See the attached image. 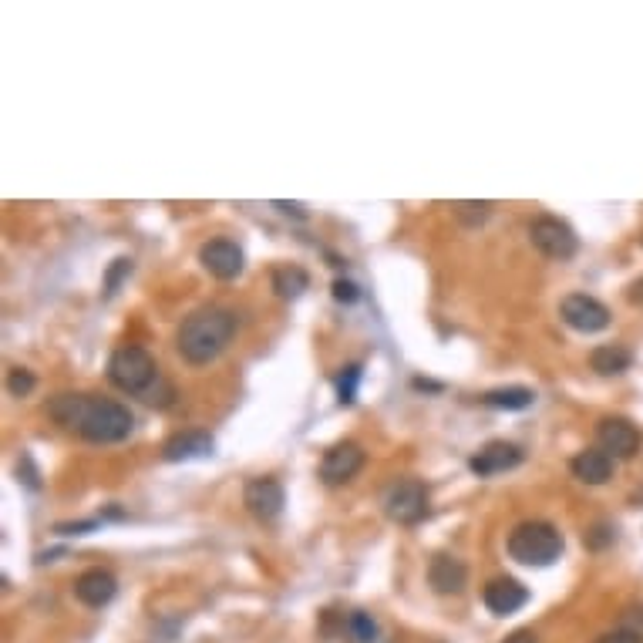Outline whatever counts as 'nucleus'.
Here are the masks:
<instances>
[{"label": "nucleus", "instance_id": "1", "mask_svg": "<svg viewBox=\"0 0 643 643\" xmlns=\"http://www.w3.org/2000/svg\"><path fill=\"white\" fill-rule=\"evenodd\" d=\"M48 415L61 428L75 431V435L95 445L125 442L135 428V418L125 404L112 398H95V394H58L48 404Z\"/></svg>", "mask_w": 643, "mask_h": 643}, {"label": "nucleus", "instance_id": "2", "mask_svg": "<svg viewBox=\"0 0 643 643\" xmlns=\"http://www.w3.org/2000/svg\"><path fill=\"white\" fill-rule=\"evenodd\" d=\"M236 337V314L226 307H199L182 320L176 347L182 354V361L189 364H209L226 351L229 341Z\"/></svg>", "mask_w": 643, "mask_h": 643}, {"label": "nucleus", "instance_id": "3", "mask_svg": "<svg viewBox=\"0 0 643 643\" xmlns=\"http://www.w3.org/2000/svg\"><path fill=\"white\" fill-rule=\"evenodd\" d=\"M563 549H566V539L553 522L532 519L509 532V556L516 559L519 566L546 569L563 556Z\"/></svg>", "mask_w": 643, "mask_h": 643}, {"label": "nucleus", "instance_id": "4", "mask_svg": "<svg viewBox=\"0 0 643 643\" xmlns=\"http://www.w3.org/2000/svg\"><path fill=\"white\" fill-rule=\"evenodd\" d=\"M108 381H112L118 391L145 398L162 378H159V367H155V357L145 351V347H118L112 361H108Z\"/></svg>", "mask_w": 643, "mask_h": 643}, {"label": "nucleus", "instance_id": "5", "mask_svg": "<svg viewBox=\"0 0 643 643\" xmlns=\"http://www.w3.org/2000/svg\"><path fill=\"white\" fill-rule=\"evenodd\" d=\"M384 512L398 526H418L428 516V485L421 479H398L384 492Z\"/></svg>", "mask_w": 643, "mask_h": 643}, {"label": "nucleus", "instance_id": "6", "mask_svg": "<svg viewBox=\"0 0 643 643\" xmlns=\"http://www.w3.org/2000/svg\"><path fill=\"white\" fill-rule=\"evenodd\" d=\"M529 243L536 246L539 253L549 256V260H573L576 250H580V240H576L573 226L563 223L556 216H536L529 223Z\"/></svg>", "mask_w": 643, "mask_h": 643}, {"label": "nucleus", "instance_id": "7", "mask_svg": "<svg viewBox=\"0 0 643 643\" xmlns=\"http://www.w3.org/2000/svg\"><path fill=\"white\" fill-rule=\"evenodd\" d=\"M559 317H563L566 327L580 330V334H600L613 320L606 303L590 297V293H569V297L559 303Z\"/></svg>", "mask_w": 643, "mask_h": 643}, {"label": "nucleus", "instance_id": "8", "mask_svg": "<svg viewBox=\"0 0 643 643\" xmlns=\"http://www.w3.org/2000/svg\"><path fill=\"white\" fill-rule=\"evenodd\" d=\"M596 442H600V448L613 462H630V458H637L640 452L643 435L627 418H603L600 425H596Z\"/></svg>", "mask_w": 643, "mask_h": 643}, {"label": "nucleus", "instance_id": "9", "mask_svg": "<svg viewBox=\"0 0 643 643\" xmlns=\"http://www.w3.org/2000/svg\"><path fill=\"white\" fill-rule=\"evenodd\" d=\"M243 502H246V509H250V516L260 522H277L283 505H287V499H283V485L277 479H270V475L246 482Z\"/></svg>", "mask_w": 643, "mask_h": 643}, {"label": "nucleus", "instance_id": "10", "mask_svg": "<svg viewBox=\"0 0 643 643\" xmlns=\"http://www.w3.org/2000/svg\"><path fill=\"white\" fill-rule=\"evenodd\" d=\"M361 468H364V448L354 442H341L330 448L324 455V462H320V479L327 485H344V482H351Z\"/></svg>", "mask_w": 643, "mask_h": 643}, {"label": "nucleus", "instance_id": "11", "mask_svg": "<svg viewBox=\"0 0 643 643\" xmlns=\"http://www.w3.org/2000/svg\"><path fill=\"white\" fill-rule=\"evenodd\" d=\"M199 263L216 280H236L243 273V250L233 240H213L199 250Z\"/></svg>", "mask_w": 643, "mask_h": 643}, {"label": "nucleus", "instance_id": "12", "mask_svg": "<svg viewBox=\"0 0 643 643\" xmlns=\"http://www.w3.org/2000/svg\"><path fill=\"white\" fill-rule=\"evenodd\" d=\"M516 465H522V448L512 442H489L479 455H472V462H468V468H472L479 479L512 472Z\"/></svg>", "mask_w": 643, "mask_h": 643}, {"label": "nucleus", "instance_id": "13", "mask_svg": "<svg viewBox=\"0 0 643 643\" xmlns=\"http://www.w3.org/2000/svg\"><path fill=\"white\" fill-rule=\"evenodd\" d=\"M485 606L495 613V617H512V613H519L522 606L529 603V590L522 586L519 580H509V576H499V580H492L485 586L482 593Z\"/></svg>", "mask_w": 643, "mask_h": 643}, {"label": "nucleus", "instance_id": "14", "mask_svg": "<svg viewBox=\"0 0 643 643\" xmlns=\"http://www.w3.org/2000/svg\"><path fill=\"white\" fill-rule=\"evenodd\" d=\"M428 583H431V590H435L438 596H458L465 590V583H468V569H465L462 559L442 553V556L431 559Z\"/></svg>", "mask_w": 643, "mask_h": 643}, {"label": "nucleus", "instance_id": "15", "mask_svg": "<svg viewBox=\"0 0 643 643\" xmlns=\"http://www.w3.org/2000/svg\"><path fill=\"white\" fill-rule=\"evenodd\" d=\"M115 593H118V583L108 569H88V573H81L75 580V596L85 606H91V610L108 606L115 600Z\"/></svg>", "mask_w": 643, "mask_h": 643}, {"label": "nucleus", "instance_id": "16", "mask_svg": "<svg viewBox=\"0 0 643 643\" xmlns=\"http://www.w3.org/2000/svg\"><path fill=\"white\" fill-rule=\"evenodd\" d=\"M213 455V438L206 431H182V435L169 438L162 448L165 462H196V458Z\"/></svg>", "mask_w": 643, "mask_h": 643}, {"label": "nucleus", "instance_id": "17", "mask_svg": "<svg viewBox=\"0 0 643 643\" xmlns=\"http://www.w3.org/2000/svg\"><path fill=\"white\" fill-rule=\"evenodd\" d=\"M573 475L586 485H606L613 479V458L603 452V448H583L580 455L569 462Z\"/></svg>", "mask_w": 643, "mask_h": 643}, {"label": "nucleus", "instance_id": "18", "mask_svg": "<svg viewBox=\"0 0 643 643\" xmlns=\"http://www.w3.org/2000/svg\"><path fill=\"white\" fill-rule=\"evenodd\" d=\"M630 364H633V354L623 344H603L590 354V367L600 378H617V374L630 371Z\"/></svg>", "mask_w": 643, "mask_h": 643}, {"label": "nucleus", "instance_id": "19", "mask_svg": "<svg viewBox=\"0 0 643 643\" xmlns=\"http://www.w3.org/2000/svg\"><path fill=\"white\" fill-rule=\"evenodd\" d=\"M482 404L499 408V411H526V408L536 404V391H529V388H499V391L482 394Z\"/></svg>", "mask_w": 643, "mask_h": 643}, {"label": "nucleus", "instance_id": "20", "mask_svg": "<svg viewBox=\"0 0 643 643\" xmlns=\"http://www.w3.org/2000/svg\"><path fill=\"white\" fill-rule=\"evenodd\" d=\"M273 290H277L280 300H297V297H303V290H310L307 270H300V266H280V270L273 273Z\"/></svg>", "mask_w": 643, "mask_h": 643}, {"label": "nucleus", "instance_id": "21", "mask_svg": "<svg viewBox=\"0 0 643 643\" xmlns=\"http://www.w3.org/2000/svg\"><path fill=\"white\" fill-rule=\"evenodd\" d=\"M347 630H351V637H354V643H374L378 640V623H374V617L371 613H351L347 617Z\"/></svg>", "mask_w": 643, "mask_h": 643}, {"label": "nucleus", "instance_id": "22", "mask_svg": "<svg viewBox=\"0 0 643 643\" xmlns=\"http://www.w3.org/2000/svg\"><path fill=\"white\" fill-rule=\"evenodd\" d=\"M452 209L465 226H482L492 216V202H455Z\"/></svg>", "mask_w": 643, "mask_h": 643}, {"label": "nucleus", "instance_id": "23", "mask_svg": "<svg viewBox=\"0 0 643 643\" xmlns=\"http://www.w3.org/2000/svg\"><path fill=\"white\" fill-rule=\"evenodd\" d=\"M357 384H361V364L344 367V374L337 378V398H341V404H354Z\"/></svg>", "mask_w": 643, "mask_h": 643}, {"label": "nucleus", "instance_id": "24", "mask_svg": "<svg viewBox=\"0 0 643 643\" xmlns=\"http://www.w3.org/2000/svg\"><path fill=\"white\" fill-rule=\"evenodd\" d=\"M7 391H11L14 398H27V394L34 391V374L27 371V367H14V371L7 374Z\"/></svg>", "mask_w": 643, "mask_h": 643}, {"label": "nucleus", "instance_id": "25", "mask_svg": "<svg viewBox=\"0 0 643 643\" xmlns=\"http://www.w3.org/2000/svg\"><path fill=\"white\" fill-rule=\"evenodd\" d=\"M128 273H132V260H125V256H122V260H115V266L108 270V277H105V293H108V297L118 290V283H122Z\"/></svg>", "mask_w": 643, "mask_h": 643}, {"label": "nucleus", "instance_id": "26", "mask_svg": "<svg viewBox=\"0 0 643 643\" xmlns=\"http://www.w3.org/2000/svg\"><path fill=\"white\" fill-rule=\"evenodd\" d=\"M596 643H643V633L637 630H627V627H617V630H610V633H603Z\"/></svg>", "mask_w": 643, "mask_h": 643}, {"label": "nucleus", "instance_id": "27", "mask_svg": "<svg viewBox=\"0 0 643 643\" xmlns=\"http://www.w3.org/2000/svg\"><path fill=\"white\" fill-rule=\"evenodd\" d=\"M334 300L337 303H357L361 300V290H357V283H351V280H337L334 283Z\"/></svg>", "mask_w": 643, "mask_h": 643}, {"label": "nucleus", "instance_id": "28", "mask_svg": "<svg viewBox=\"0 0 643 643\" xmlns=\"http://www.w3.org/2000/svg\"><path fill=\"white\" fill-rule=\"evenodd\" d=\"M98 526V519H88V522H68V526H58V532H64V536H85V532H91Z\"/></svg>", "mask_w": 643, "mask_h": 643}, {"label": "nucleus", "instance_id": "29", "mask_svg": "<svg viewBox=\"0 0 643 643\" xmlns=\"http://www.w3.org/2000/svg\"><path fill=\"white\" fill-rule=\"evenodd\" d=\"M610 539H613V529H610V526H596V529L590 532V546H593V549H603L606 543H610Z\"/></svg>", "mask_w": 643, "mask_h": 643}, {"label": "nucleus", "instance_id": "30", "mask_svg": "<svg viewBox=\"0 0 643 643\" xmlns=\"http://www.w3.org/2000/svg\"><path fill=\"white\" fill-rule=\"evenodd\" d=\"M502 643H539V637L532 630H516L512 637H505Z\"/></svg>", "mask_w": 643, "mask_h": 643}, {"label": "nucleus", "instance_id": "31", "mask_svg": "<svg viewBox=\"0 0 643 643\" xmlns=\"http://www.w3.org/2000/svg\"><path fill=\"white\" fill-rule=\"evenodd\" d=\"M277 209H283V213H287V216H297V219L307 216V213H303L300 202H277Z\"/></svg>", "mask_w": 643, "mask_h": 643}, {"label": "nucleus", "instance_id": "32", "mask_svg": "<svg viewBox=\"0 0 643 643\" xmlns=\"http://www.w3.org/2000/svg\"><path fill=\"white\" fill-rule=\"evenodd\" d=\"M627 297H630V303H640V307H643V277L637 283H630Z\"/></svg>", "mask_w": 643, "mask_h": 643}, {"label": "nucleus", "instance_id": "33", "mask_svg": "<svg viewBox=\"0 0 643 643\" xmlns=\"http://www.w3.org/2000/svg\"><path fill=\"white\" fill-rule=\"evenodd\" d=\"M415 388H418V391H438V384H431V381H421V378H418V381H415Z\"/></svg>", "mask_w": 643, "mask_h": 643}]
</instances>
